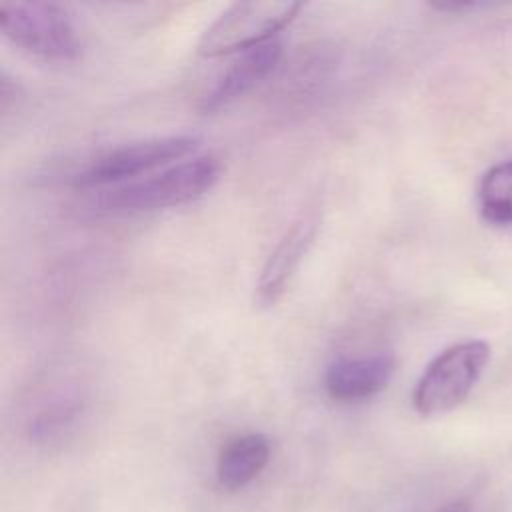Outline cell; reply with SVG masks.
<instances>
[{
  "instance_id": "9",
  "label": "cell",
  "mask_w": 512,
  "mask_h": 512,
  "mask_svg": "<svg viewBox=\"0 0 512 512\" xmlns=\"http://www.w3.org/2000/svg\"><path fill=\"white\" fill-rule=\"evenodd\" d=\"M270 442L264 434L250 432L232 438L222 446L216 460V480L224 490L248 486L268 464Z\"/></svg>"
},
{
  "instance_id": "8",
  "label": "cell",
  "mask_w": 512,
  "mask_h": 512,
  "mask_svg": "<svg viewBox=\"0 0 512 512\" xmlns=\"http://www.w3.org/2000/svg\"><path fill=\"white\" fill-rule=\"evenodd\" d=\"M280 56H282V44L278 40H272L264 46L244 52L238 60H234L226 68V72L218 78L214 88L204 96L202 108L206 112L208 110L212 112L238 100L276 68Z\"/></svg>"
},
{
  "instance_id": "11",
  "label": "cell",
  "mask_w": 512,
  "mask_h": 512,
  "mask_svg": "<svg viewBox=\"0 0 512 512\" xmlns=\"http://www.w3.org/2000/svg\"><path fill=\"white\" fill-rule=\"evenodd\" d=\"M440 512H470V504L466 500H454L446 504Z\"/></svg>"
},
{
  "instance_id": "2",
  "label": "cell",
  "mask_w": 512,
  "mask_h": 512,
  "mask_svg": "<svg viewBox=\"0 0 512 512\" xmlns=\"http://www.w3.org/2000/svg\"><path fill=\"white\" fill-rule=\"evenodd\" d=\"M0 32L44 60H74L82 52L78 28L64 6L42 0H0Z\"/></svg>"
},
{
  "instance_id": "7",
  "label": "cell",
  "mask_w": 512,
  "mask_h": 512,
  "mask_svg": "<svg viewBox=\"0 0 512 512\" xmlns=\"http://www.w3.org/2000/svg\"><path fill=\"white\" fill-rule=\"evenodd\" d=\"M392 354H370L334 360L324 372V390L336 402H360L382 392L392 380Z\"/></svg>"
},
{
  "instance_id": "4",
  "label": "cell",
  "mask_w": 512,
  "mask_h": 512,
  "mask_svg": "<svg viewBox=\"0 0 512 512\" xmlns=\"http://www.w3.org/2000/svg\"><path fill=\"white\" fill-rule=\"evenodd\" d=\"M490 360V344L478 338L456 342L436 354L412 392L420 416H438L460 406Z\"/></svg>"
},
{
  "instance_id": "5",
  "label": "cell",
  "mask_w": 512,
  "mask_h": 512,
  "mask_svg": "<svg viewBox=\"0 0 512 512\" xmlns=\"http://www.w3.org/2000/svg\"><path fill=\"white\" fill-rule=\"evenodd\" d=\"M200 146V138L178 134L150 138L114 148L96 158L78 178V186H106L146 174L158 166L186 158Z\"/></svg>"
},
{
  "instance_id": "10",
  "label": "cell",
  "mask_w": 512,
  "mask_h": 512,
  "mask_svg": "<svg viewBox=\"0 0 512 512\" xmlns=\"http://www.w3.org/2000/svg\"><path fill=\"white\" fill-rule=\"evenodd\" d=\"M478 206L486 222L512 224V160L486 170L478 186Z\"/></svg>"
},
{
  "instance_id": "1",
  "label": "cell",
  "mask_w": 512,
  "mask_h": 512,
  "mask_svg": "<svg viewBox=\"0 0 512 512\" xmlns=\"http://www.w3.org/2000/svg\"><path fill=\"white\" fill-rule=\"evenodd\" d=\"M220 176L222 160L216 154H200L148 178L102 190L94 206L104 214L118 216L172 208L204 196Z\"/></svg>"
},
{
  "instance_id": "3",
  "label": "cell",
  "mask_w": 512,
  "mask_h": 512,
  "mask_svg": "<svg viewBox=\"0 0 512 512\" xmlns=\"http://www.w3.org/2000/svg\"><path fill=\"white\" fill-rule=\"evenodd\" d=\"M302 10L298 0H244L230 4L200 36L206 58L248 52L276 38Z\"/></svg>"
},
{
  "instance_id": "6",
  "label": "cell",
  "mask_w": 512,
  "mask_h": 512,
  "mask_svg": "<svg viewBox=\"0 0 512 512\" xmlns=\"http://www.w3.org/2000/svg\"><path fill=\"white\" fill-rule=\"evenodd\" d=\"M318 230L316 216H302L296 220L278 240L270 256L266 258L258 282H256V302L258 306H274L290 286L296 270L300 268L306 252L310 250Z\"/></svg>"
}]
</instances>
